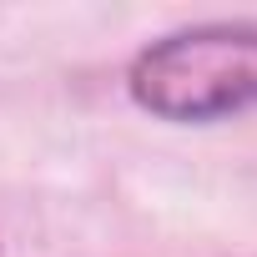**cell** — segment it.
Returning <instances> with one entry per match:
<instances>
[{"label":"cell","instance_id":"6da1fadb","mask_svg":"<svg viewBox=\"0 0 257 257\" xmlns=\"http://www.w3.org/2000/svg\"><path fill=\"white\" fill-rule=\"evenodd\" d=\"M132 101L162 121H227L257 106V21H207L152 41L126 71Z\"/></svg>","mask_w":257,"mask_h":257}]
</instances>
